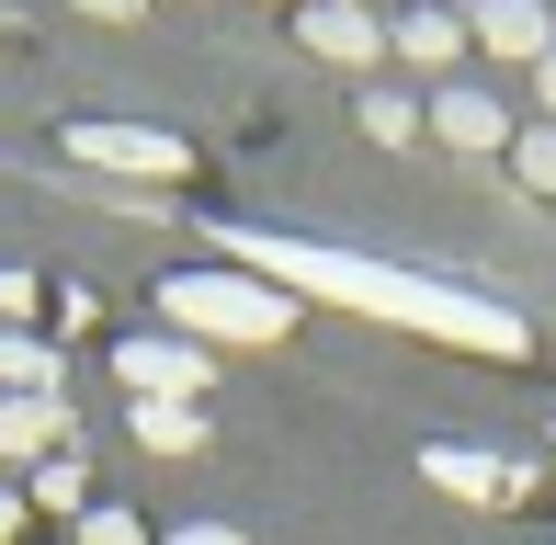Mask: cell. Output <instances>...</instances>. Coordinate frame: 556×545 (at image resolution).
I'll use <instances>...</instances> for the list:
<instances>
[{
	"mask_svg": "<svg viewBox=\"0 0 556 545\" xmlns=\"http://www.w3.org/2000/svg\"><path fill=\"white\" fill-rule=\"evenodd\" d=\"M262 262L330 284L341 307H387V318H409V330H432V341H466V353H489V364H522V341H534L511 307L454 295V284H420V272H375V262H341V251H262Z\"/></svg>",
	"mask_w": 556,
	"mask_h": 545,
	"instance_id": "cell-1",
	"label": "cell"
},
{
	"mask_svg": "<svg viewBox=\"0 0 556 545\" xmlns=\"http://www.w3.org/2000/svg\"><path fill=\"white\" fill-rule=\"evenodd\" d=\"M160 307H170L182 341H285L295 330L285 295H273V284H239V272H170Z\"/></svg>",
	"mask_w": 556,
	"mask_h": 545,
	"instance_id": "cell-2",
	"label": "cell"
},
{
	"mask_svg": "<svg viewBox=\"0 0 556 545\" xmlns=\"http://www.w3.org/2000/svg\"><path fill=\"white\" fill-rule=\"evenodd\" d=\"M114 376L137 386V398H182L193 409L216 364H205V341H182V330H137V341H114Z\"/></svg>",
	"mask_w": 556,
	"mask_h": 545,
	"instance_id": "cell-3",
	"label": "cell"
},
{
	"mask_svg": "<svg viewBox=\"0 0 556 545\" xmlns=\"http://www.w3.org/2000/svg\"><path fill=\"white\" fill-rule=\"evenodd\" d=\"M68 160H91V170H137V182H182L193 148L160 137V126H68Z\"/></svg>",
	"mask_w": 556,
	"mask_h": 545,
	"instance_id": "cell-4",
	"label": "cell"
},
{
	"mask_svg": "<svg viewBox=\"0 0 556 545\" xmlns=\"http://www.w3.org/2000/svg\"><path fill=\"white\" fill-rule=\"evenodd\" d=\"M295 46H307V58H330V68H364L375 46H387V23L352 12V0H295Z\"/></svg>",
	"mask_w": 556,
	"mask_h": 545,
	"instance_id": "cell-5",
	"label": "cell"
},
{
	"mask_svg": "<svg viewBox=\"0 0 556 545\" xmlns=\"http://www.w3.org/2000/svg\"><path fill=\"white\" fill-rule=\"evenodd\" d=\"M477 46L545 68V58H556V23H545V0H477Z\"/></svg>",
	"mask_w": 556,
	"mask_h": 545,
	"instance_id": "cell-6",
	"label": "cell"
},
{
	"mask_svg": "<svg viewBox=\"0 0 556 545\" xmlns=\"http://www.w3.org/2000/svg\"><path fill=\"white\" fill-rule=\"evenodd\" d=\"M432 137L466 148V160H500V148H511V114H500L489 91H432Z\"/></svg>",
	"mask_w": 556,
	"mask_h": 545,
	"instance_id": "cell-7",
	"label": "cell"
},
{
	"mask_svg": "<svg viewBox=\"0 0 556 545\" xmlns=\"http://www.w3.org/2000/svg\"><path fill=\"white\" fill-rule=\"evenodd\" d=\"M80 443V420H68V398H0V455H68Z\"/></svg>",
	"mask_w": 556,
	"mask_h": 545,
	"instance_id": "cell-8",
	"label": "cell"
},
{
	"mask_svg": "<svg viewBox=\"0 0 556 545\" xmlns=\"http://www.w3.org/2000/svg\"><path fill=\"white\" fill-rule=\"evenodd\" d=\"M420 466H432V489H454V500H511V466H489V455H466V443H432V455H420Z\"/></svg>",
	"mask_w": 556,
	"mask_h": 545,
	"instance_id": "cell-9",
	"label": "cell"
},
{
	"mask_svg": "<svg viewBox=\"0 0 556 545\" xmlns=\"http://www.w3.org/2000/svg\"><path fill=\"white\" fill-rule=\"evenodd\" d=\"M0 386H12V398H58V353H46L35 330H0Z\"/></svg>",
	"mask_w": 556,
	"mask_h": 545,
	"instance_id": "cell-10",
	"label": "cell"
},
{
	"mask_svg": "<svg viewBox=\"0 0 556 545\" xmlns=\"http://www.w3.org/2000/svg\"><path fill=\"white\" fill-rule=\"evenodd\" d=\"M137 443H148V455H193V443H205V409H182V398H137Z\"/></svg>",
	"mask_w": 556,
	"mask_h": 545,
	"instance_id": "cell-11",
	"label": "cell"
},
{
	"mask_svg": "<svg viewBox=\"0 0 556 545\" xmlns=\"http://www.w3.org/2000/svg\"><path fill=\"white\" fill-rule=\"evenodd\" d=\"M454 46H466V23H454V12H397V58H409V68H443Z\"/></svg>",
	"mask_w": 556,
	"mask_h": 545,
	"instance_id": "cell-12",
	"label": "cell"
},
{
	"mask_svg": "<svg viewBox=\"0 0 556 545\" xmlns=\"http://www.w3.org/2000/svg\"><path fill=\"white\" fill-rule=\"evenodd\" d=\"M35 500H46V511H80V500H91V466H80V443L35 466Z\"/></svg>",
	"mask_w": 556,
	"mask_h": 545,
	"instance_id": "cell-13",
	"label": "cell"
},
{
	"mask_svg": "<svg viewBox=\"0 0 556 545\" xmlns=\"http://www.w3.org/2000/svg\"><path fill=\"white\" fill-rule=\"evenodd\" d=\"M364 137H375V148H409V137H420V103H397V91H364Z\"/></svg>",
	"mask_w": 556,
	"mask_h": 545,
	"instance_id": "cell-14",
	"label": "cell"
},
{
	"mask_svg": "<svg viewBox=\"0 0 556 545\" xmlns=\"http://www.w3.org/2000/svg\"><path fill=\"white\" fill-rule=\"evenodd\" d=\"M511 170H522V182H534V193H556V126H534V137H511Z\"/></svg>",
	"mask_w": 556,
	"mask_h": 545,
	"instance_id": "cell-15",
	"label": "cell"
},
{
	"mask_svg": "<svg viewBox=\"0 0 556 545\" xmlns=\"http://www.w3.org/2000/svg\"><path fill=\"white\" fill-rule=\"evenodd\" d=\"M80 545H148L137 511H80Z\"/></svg>",
	"mask_w": 556,
	"mask_h": 545,
	"instance_id": "cell-16",
	"label": "cell"
},
{
	"mask_svg": "<svg viewBox=\"0 0 556 545\" xmlns=\"http://www.w3.org/2000/svg\"><path fill=\"white\" fill-rule=\"evenodd\" d=\"M68 12H91V23H137L148 0H68Z\"/></svg>",
	"mask_w": 556,
	"mask_h": 545,
	"instance_id": "cell-17",
	"label": "cell"
},
{
	"mask_svg": "<svg viewBox=\"0 0 556 545\" xmlns=\"http://www.w3.org/2000/svg\"><path fill=\"white\" fill-rule=\"evenodd\" d=\"M170 545H239V534H227V523H182V534H170Z\"/></svg>",
	"mask_w": 556,
	"mask_h": 545,
	"instance_id": "cell-18",
	"label": "cell"
},
{
	"mask_svg": "<svg viewBox=\"0 0 556 545\" xmlns=\"http://www.w3.org/2000/svg\"><path fill=\"white\" fill-rule=\"evenodd\" d=\"M0 545H23V500H12V489H0Z\"/></svg>",
	"mask_w": 556,
	"mask_h": 545,
	"instance_id": "cell-19",
	"label": "cell"
},
{
	"mask_svg": "<svg viewBox=\"0 0 556 545\" xmlns=\"http://www.w3.org/2000/svg\"><path fill=\"white\" fill-rule=\"evenodd\" d=\"M534 91H545V114H556V58H545V68H534Z\"/></svg>",
	"mask_w": 556,
	"mask_h": 545,
	"instance_id": "cell-20",
	"label": "cell"
},
{
	"mask_svg": "<svg viewBox=\"0 0 556 545\" xmlns=\"http://www.w3.org/2000/svg\"><path fill=\"white\" fill-rule=\"evenodd\" d=\"M352 12H364V0H352Z\"/></svg>",
	"mask_w": 556,
	"mask_h": 545,
	"instance_id": "cell-21",
	"label": "cell"
}]
</instances>
